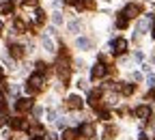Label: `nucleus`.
<instances>
[{
  "label": "nucleus",
  "mask_w": 155,
  "mask_h": 140,
  "mask_svg": "<svg viewBox=\"0 0 155 140\" xmlns=\"http://www.w3.org/2000/svg\"><path fill=\"white\" fill-rule=\"evenodd\" d=\"M56 73H58V78H61L63 82H67V80H69V75H71V69H69L67 61H58V63H56Z\"/></svg>",
  "instance_id": "nucleus-2"
},
{
  "label": "nucleus",
  "mask_w": 155,
  "mask_h": 140,
  "mask_svg": "<svg viewBox=\"0 0 155 140\" xmlns=\"http://www.w3.org/2000/svg\"><path fill=\"white\" fill-rule=\"evenodd\" d=\"M30 108H32V99H28V97H22V99H17V102H15V110L17 112H26Z\"/></svg>",
  "instance_id": "nucleus-5"
},
{
  "label": "nucleus",
  "mask_w": 155,
  "mask_h": 140,
  "mask_svg": "<svg viewBox=\"0 0 155 140\" xmlns=\"http://www.w3.org/2000/svg\"><path fill=\"white\" fill-rule=\"evenodd\" d=\"M67 104H69L71 110H82V106H84V102H82V99L78 97V95H71V97L67 99Z\"/></svg>",
  "instance_id": "nucleus-8"
},
{
  "label": "nucleus",
  "mask_w": 155,
  "mask_h": 140,
  "mask_svg": "<svg viewBox=\"0 0 155 140\" xmlns=\"http://www.w3.org/2000/svg\"><path fill=\"white\" fill-rule=\"evenodd\" d=\"M32 114H35V116H41V114H43V108H39V106H37V108L32 110Z\"/></svg>",
  "instance_id": "nucleus-25"
},
{
  "label": "nucleus",
  "mask_w": 155,
  "mask_h": 140,
  "mask_svg": "<svg viewBox=\"0 0 155 140\" xmlns=\"http://www.w3.org/2000/svg\"><path fill=\"white\" fill-rule=\"evenodd\" d=\"M116 26H119V28H125V26H127V17H125L123 13L116 17Z\"/></svg>",
  "instance_id": "nucleus-19"
},
{
  "label": "nucleus",
  "mask_w": 155,
  "mask_h": 140,
  "mask_svg": "<svg viewBox=\"0 0 155 140\" xmlns=\"http://www.w3.org/2000/svg\"><path fill=\"white\" fill-rule=\"evenodd\" d=\"M151 22H153V15H149V17H142L140 22H138V26H136V32H147L149 30V26H151Z\"/></svg>",
  "instance_id": "nucleus-6"
},
{
  "label": "nucleus",
  "mask_w": 155,
  "mask_h": 140,
  "mask_svg": "<svg viewBox=\"0 0 155 140\" xmlns=\"http://www.w3.org/2000/svg\"><path fill=\"white\" fill-rule=\"evenodd\" d=\"M80 134H82L84 138H93V136H95V127H93L91 123H84V125L80 127Z\"/></svg>",
  "instance_id": "nucleus-10"
},
{
  "label": "nucleus",
  "mask_w": 155,
  "mask_h": 140,
  "mask_svg": "<svg viewBox=\"0 0 155 140\" xmlns=\"http://www.w3.org/2000/svg\"><path fill=\"white\" fill-rule=\"evenodd\" d=\"M147 84H149L151 88H155V75H151V73H149V78H147Z\"/></svg>",
  "instance_id": "nucleus-24"
},
{
  "label": "nucleus",
  "mask_w": 155,
  "mask_h": 140,
  "mask_svg": "<svg viewBox=\"0 0 155 140\" xmlns=\"http://www.w3.org/2000/svg\"><path fill=\"white\" fill-rule=\"evenodd\" d=\"M41 86H43V75L37 71L35 75H30V80H28V88H26V91H28V93H35V91L41 88Z\"/></svg>",
  "instance_id": "nucleus-1"
},
{
  "label": "nucleus",
  "mask_w": 155,
  "mask_h": 140,
  "mask_svg": "<svg viewBox=\"0 0 155 140\" xmlns=\"http://www.w3.org/2000/svg\"><path fill=\"white\" fill-rule=\"evenodd\" d=\"M69 30H71V32H78V30H80V24H78L75 19H73V22H69Z\"/></svg>",
  "instance_id": "nucleus-23"
},
{
  "label": "nucleus",
  "mask_w": 155,
  "mask_h": 140,
  "mask_svg": "<svg viewBox=\"0 0 155 140\" xmlns=\"http://www.w3.org/2000/svg\"><path fill=\"white\" fill-rule=\"evenodd\" d=\"M134 80H136V82H138V80H142V73L140 71H134V75H131Z\"/></svg>",
  "instance_id": "nucleus-26"
},
{
  "label": "nucleus",
  "mask_w": 155,
  "mask_h": 140,
  "mask_svg": "<svg viewBox=\"0 0 155 140\" xmlns=\"http://www.w3.org/2000/svg\"><path fill=\"white\" fill-rule=\"evenodd\" d=\"M41 43H43V48H45L48 52H56V48H54V41H52L50 37H43V41H41Z\"/></svg>",
  "instance_id": "nucleus-14"
},
{
  "label": "nucleus",
  "mask_w": 155,
  "mask_h": 140,
  "mask_svg": "<svg viewBox=\"0 0 155 140\" xmlns=\"http://www.w3.org/2000/svg\"><path fill=\"white\" fill-rule=\"evenodd\" d=\"M110 50H112V54H123L127 50V41L125 39H116V41L110 43Z\"/></svg>",
  "instance_id": "nucleus-3"
},
{
  "label": "nucleus",
  "mask_w": 155,
  "mask_h": 140,
  "mask_svg": "<svg viewBox=\"0 0 155 140\" xmlns=\"http://www.w3.org/2000/svg\"><path fill=\"white\" fill-rule=\"evenodd\" d=\"M65 2H69V5H75V7H78V5L82 2V0H65Z\"/></svg>",
  "instance_id": "nucleus-29"
},
{
  "label": "nucleus",
  "mask_w": 155,
  "mask_h": 140,
  "mask_svg": "<svg viewBox=\"0 0 155 140\" xmlns=\"http://www.w3.org/2000/svg\"><path fill=\"white\" fill-rule=\"evenodd\" d=\"M75 45L80 48V50H88V48H91V41H88L86 37H78V41H75Z\"/></svg>",
  "instance_id": "nucleus-13"
},
{
  "label": "nucleus",
  "mask_w": 155,
  "mask_h": 140,
  "mask_svg": "<svg viewBox=\"0 0 155 140\" xmlns=\"http://www.w3.org/2000/svg\"><path fill=\"white\" fill-rule=\"evenodd\" d=\"M0 138H2V140H9L11 136H9V132H2V136H0Z\"/></svg>",
  "instance_id": "nucleus-30"
},
{
  "label": "nucleus",
  "mask_w": 155,
  "mask_h": 140,
  "mask_svg": "<svg viewBox=\"0 0 155 140\" xmlns=\"http://www.w3.org/2000/svg\"><path fill=\"white\" fill-rule=\"evenodd\" d=\"M32 140H43V138H39V136H35V138H32Z\"/></svg>",
  "instance_id": "nucleus-31"
},
{
  "label": "nucleus",
  "mask_w": 155,
  "mask_h": 140,
  "mask_svg": "<svg viewBox=\"0 0 155 140\" xmlns=\"http://www.w3.org/2000/svg\"><path fill=\"white\" fill-rule=\"evenodd\" d=\"M11 54H13L15 58H19V56L24 54V48H22V45H11Z\"/></svg>",
  "instance_id": "nucleus-18"
},
{
  "label": "nucleus",
  "mask_w": 155,
  "mask_h": 140,
  "mask_svg": "<svg viewBox=\"0 0 155 140\" xmlns=\"http://www.w3.org/2000/svg\"><path fill=\"white\" fill-rule=\"evenodd\" d=\"M32 22H35V24H41V22H43V11H35Z\"/></svg>",
  "instance_id": "nucleus-21"
},
{
  "label": "nucleus",
  "mask_w": 155,
  "mask_h": 140,
  "mask_svg": "<svg viewBox=\"0 0 155 140\" xmlns=\"http://www.w3.org/2000/svg\"><path fill=\"white\" fill-rule=\"evenodd\" d=\"M54 116H56L54 110H48V121H54Z\"/></svg>",
  "instance_id": "nucleus-28"
},
{
  "label": "nucleus",
  "mask_w": 155,
  "mask_h": 140,
  "mask_svg": "<svg viewBox=\"0 0 155 140\" xmlns=\"http://www.w3.org/2000/svg\"><path fill=\"white\" fill-rule=\"evenodd\" d=\"M78 138V132L75 129H65L63 132V140H75Z\"/></svg>",
  "instance_id": "nucleus-15"
},
{
  "label": "nucleus",
  "mask_w": 155,
  "mask_h": 140,
  "mask_svg": "<svg viewBox=\"0 0 155 140\" xmlns=\"http://www.w3.org/2000/svg\"><path fill=\"white\" fill-rule=\"evenodd\" d=\"M52 22H54V26H63V15L61 13H54L52 15Z\"/></svg>",
  "instance_id": "nucleus-20"
},
{
  "label": "nucleus",
  "mask_w": 155,
  "mask_h": 140,
  "mask_svg": "<svg viewBox=\"0 0 155 140\" xmlns=\"http://www.w3.org/2000/svg\"><path fill=\"white\" fill-rule=\"evenodd\" d=\"M99 99H101V95H99V93H97V91H91V95H88V104H91L93 108L99 106Z\"/></svg>",
  "instance_id": "nucleus-11"
},
{
  "label": "nucleus",
  "mask_w": 155,
  "mask_h": 140,
  "mask_svg": "<svg viewBox=\"0 0 155 140\" xmlns=\"http://www.w3.org/2000/svg\"><path fill=\"white\" fill-rule=\"evenodd\" d=\"M104 2H108V0H104Z\"/></svg>",
  "instance_id": "nucleus-33"
},
{
  "label": "nucleus",
  "mask_w": 155,
  "mask_h": 140,
  "mask_svg": "<svg viewBox=\"0 0 155 140\" xmlns=\"http://www.w3.org/2000/svg\"><path fill=\"white\" fill-rule=\"evenodd\" d=\"M15 30H17V32H24V30H26V24L22 22V19H15Z\"/></svg>",
  "instance_id": "nucleus-22"
},
{
  "label": "nucleus",
  "mask_w": 155,
  "mask_h": 140,
  "mask_svg": "<svg viewBox=\"0 0 155 140\" xmlns=\"http://www.w3.org/2000/svg\"><path fill=\"white\" fill-rule=\"evenodd\" d=\"M106 71H108V67H106L104 63H97V65L91 69V78H93V80H99V78L106 75Z\"/></svg>",
  "instance_id": "nucleus-4"
},
{
  "label": "nucleus",
  "mask_w": 155,
  "mask_h": 140,
  "mask_svg": "<svg viewBox=\"0 0 155 140\" xmlns=\"http://www.w3.org/2000/svg\"><path fill=\"white\" fill-rule=\"evenodd\" d=\"M138 13H140V7H138V5H127V7H125V11H123V15H125L127 19L138 17Z\"/></svg>",
  "instance_id": "nucleus-7"
},
{
  "label": "nucleus",
  "mask_w": 155,
  "mask_h": 140,
  "mask_svg": "<svg viewBox=\"0 0 155 140\" xmlns=\"http://www.w3.org/2000/svg\"><path fill=\"white\" fill-rule=\"evenodd\" d=\"M0 28H2V22H0Z\"/></svg>",
  "instance_id": "nucleus-32"
},
{
  "label": "nucleus",
  "mask_w": 155,
  "mask_h": 140,
  "mask_svg": "<svg viewBox=\"0 0 155 140\" xmlns=\"http://www.w3.org/2000/svg\"><path fill=\"white\" fill-rule=\"evenodd\" d=\"M136 116L142 118V121H147V118L151 116V108L149 106H138V108H136Z\"/></svg>",
  "instance_id": "nucleus-9"
},
{
  "label": "nucleus",
  "mask_w": 155,
  "mask_h": 140,
  "mask_svg": "<svg viewBox=\"0 0 155 140\" xmlns=\"http://www.w3.org/2000/svg\"><path fill=\"white\" fill-rule=\"evenodd\" d=\"M116 88H119L123 95H131L134 93V84H121V86H116Z\"/></svg>",
  "instance_id": "nucleus-17"
},
{
  "label": "nucleus",
  "mask_w": 155,
  "mask_h": 140,
  "mask_svg": "<svg viewBox=\"0 0 155 140\" xmlns=\"http://www.w3.org/2000/svg\"><path fill=\"white\" fill-rule=\"evenodd\" d=\"M0 13H2V15L13 13V2H2V5H0Z\"/></svg>",
  "instance_id": "nucleus-16"
},
{
  "label": "nucleus",
  "mask_w": 155,
  "mask_h": 140,
  "mask_svg": "<svg viewBox=\"0 0 155 140\" xmlns=\"http://www.w3.org/2000/svg\"><path fill=\"white\" fill-rule=\"evenodd\" d=\"M37 71H39V73H43V71H45V65H43V63H39V65H37Z\"/></svg>",
  "instance_id": "nucleus-27"
},
{
  "label": "nucleus",
  "mask_w": 155,
  "mask_h": 140,
  "mask_svg": "<svg viewBox=\"0 0 155 140\" xmlns=\"http://www.w3.org/2000/svg\"><path fill=\"white\" fill-rule=\"evenodd\" d=\"M11 127L13 129H28V123L22 118H11Z\"/></svg>",
  "instance_id": "nucleus-12"
}]
</instances>
